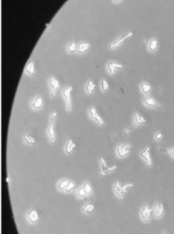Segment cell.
Instances as JSON below:
<instances>
[{"mask_svg":"<svg viewBox=\"0 0 174 234\" xmlns=\"http://www.w3.org/2000/svg\"><path fill=\"white\" fill-rule=\"evenodd\" d=\"M28 218L31 223H36L39 218V216H38V214L36 210H32L29 213Z\"/></svg>","mask_w":174,"mask_h":234,"instance_id":"20","label":"cell"},{"mask_svg":"<svg viewBox=\"0 0 174 234\" xmlns=\"http://www.w3.org/2000/svg\"><path fill=\"white\" fill-rule=\"evenodd\" d=\"M114 1H115V2H119V1H120V0H114Z\"/></svg>","mask_w":174,"mask_h":234,"instance_id":"34","label":"cell"},{"mask_svg":"<svg viewBox=\"0 0 174 234\" xmlns=\"http://www.w3.org/2000/svg\"><path fill=\"white\" fill-rule=\"evenodd\" d=\"M158 149L159 151H161V152H165V153H171V155L174 158V148H172V149H165V148H158Z\"/></svg>","mask_w":174,"mask_h":234,"instance_id":"28","label":"cell"},{"mask_svg":"<svg viewBox=\"0 0 174 234\" xmlns=\"http://www.w3.org/2000/svg\"><path fill=\"white\" fill-rule=\"evenodd\" d=\"M132 35H133V33L131 32H128L126 34H123L122 36H121L120 38L118 39L117 40H116L115 42L110 44L109 47L111 49L118 48L121 45H122L123 43H124L126 42V41L129 40V39L132 37Z\"/></svg>","mask_w":174,"mask_h":234,"instance_id":"5","label":"cell"},{"mask_svg":"<svg viewBox=\"0 0 174 234\" xmlns=\"http://www.w3.org/2000/svg\"><path fill=\"white\" fill-rule=\"evenodd\" d=\"M25 72L30 74V75H33L35 74V64L34 62H30L26 64L25 67Z\"/></svg>","mask_w":174,"mask_h":234,"instance_id":"18","label":"cell"},{"mask_svg":"<svg viewBox=\"0 0 174 234\" xmlns=\"http://www.w3.org/2000/svg\"><path fill=\"white\" fill-rule=\"evenodd\" d=\"M94 206L92 204H90V203L86 205V206L84 207V208H83V210L88 214H90L91 212L94 210Z\"/></svg>","mask_w":174,"mask_h":234,"instance_id":"25","label":"cell"},{"mask_svg":"<svg viewBox=\"0 0 174 234\" xmlns=\"http://www.w3.org/2000/svg\"><path fill=\"white\" fill-rule=\"evenodd\" d=\"M133 185L132 184H126V185H121L120 182H116L113 188H115V190L116 194H117L119 196H122L123 195L126 194L127 192V189L129 188H131Z\"/></svg>","mask_w":174,"mask_h":234,"instance_id":"6","label":"cell"},{"mask_svg":"<svg viewBox=\"0 0 174 234\" xmlns=\"http://www.w3.org/2000/svg\"><path fill=\"white\" fill-rule=\"evenodd\" d=\"M24 139H25V141L28 144V145H36V142L35 138H33L30 134H27L24 136Z\"/></svg>","mask_w":174,"mask_h":234,"instance_id":"21","label":"cell"},{"mask_svg":"<svg viewBox=\"0 0 174 234\" xmlns=\"http://www.w3.org/2000/svg\"><path fill=\"white\" fill-rule=\"evenodd\" d=\"M153 212L154 217L157 219H160L163 217L164 214V206L161 202H158L154 205Z\"/></svg>","mask_w":174,"mask_h":234,"instance_id":"10","label":"cell"},{"mask_svg":"<svg viewBox=\"0 0 174 234\" xmlns=\"http://www.w3.org/2000/svg\"><path fill=\"white\" fill-rule=\"evenodd\" d=\"M140 156L144 158L146 160V164L147 166L151 167L152 166V162L151 160V156H150V148L149 147L145 148V149L140 153Z\"/></svg>","mask_w":174,"mask_h":234,"instance_id":"12","label":"cell"},{"mask_svg":"<svg viewBox=\"0 0 174 234\" xmlns=\"http://www.w3.org/2000/svg\"><path fill=\"white\" fill-rule=\"evenodd\" d=\"M107 67H108L109 70V72H110V74L112 75H114L115 70L122 69L123 68V66L122 64H119V63L112 62L108 63Z\"/></svg>","mask_w":174,"mask_h":234,"instance_id":"14","label":"cell"},{"mask_svg":"<svg viewBox=\"0 0 174 234\" xmlns=\"http://www.w3.org/2000/svg\"><path fill=\"white\" fill-rule=\"evenodd\" d=\"M152 212H153V209L149 208L147 205H145L142 208L141 210V216L146 223H148L150 221Z\"/></svg>","mask_w":174,"mask_h":234,"instance_id":"8","label":"cell"},{"mask_svg":"<svg viewBox=\"0 0 174 234\" xmlns=\"http://www.w3.org/2000/svg\"><path fill=\"white\" fill-rule=\"evenodd\" d=\"M68 184H69V182L68 181V180H63V181H62L59 183L58 187H59V188L60 190H63L66 188L68 185Z\"/></svg>","mask_w":174,"mask_h":234,"instance_id":"27","label":"cell"},{"mask_svg":"<svg viewBox=\"0 0 174 234\" xmlns=\"http://www.w3.org/2000/svg\"><path fill=\"white\" fill-rule=\"evenodd\" d=\"M49 82L51 87V97H53V98H55V97H56L58 89H59L60 88L59 82L58 80L55 79V78L54 77H52L49 80Z\"/></svg>","mask_w":174,"mask_h":234,"instance_id":"9","label":"cell"},{"mask_svg":"<svg viewBox=\"0 0 174 234\" xmlns=\"http://www.w3.org/2000/svg\"><path fill=\"white\" fill-rule=\"evenodd\" d=\"M141 88L142 92H143L144 94H148L149 92H150L152 87H151L150 85H149V84H147V83H143V84H142L141 86Z\"/></svg>","mask_w":174,"mask_h":234,"instance_id":"23","label":"cell"},{"mask_svg":"<svg viewBox=\"0 0 174 234\" xmlns=\"http://www.w3.org/2000/svg\"><path fill=\"white\" fill-rule=\"evenodd\" d=\"M146 123H147V121L144 117H143L141 115H140L138 112L135 113L134 114L133 124H132L131 126H130L129 128H126L124 130V136L129 135L130 131H131L134 128H136L137 126L140 125H145V124H146Z\"/></svg>","mask_w":174,"mask_h":234,"instance_id":"1","label":"cell"},{"mask_svg":"<svg viewBox=\"0 0 174 234\" xmlns=\"http://www.w3.org/2000/svg\"><path fill=\"white\" fill-rule=\"evenodd\" d=\"M73 90V87L72 86H68L63 89V95H64L65 99H66V109L67 112H72V104L71 95V92Z\"/></svg>","mask_w":174,"mask_h":234,"instance_id":"2","label":"cell"},{"mask_svg":"<svg viewBox=\"0 0 174 234\" xmlns=\"http://www.w3.org/2000/svg\"><path fill=\"white\" fill-rule=\"evenodd\" d=\"M57 113L54 112L51 114L50 118V123L48 129V134H49V140L51 144H54L55 142V120L56 117Z\"/></svg>","mask_w":174,"mask_h":234,"instance_id":"4","label":"cell"},{"mask_svg":"<svg viewBox=\"0 0 174 234\" xmlns=\"http://www.w3.org/2000/svg\"><path fill=\"white\" fill-rule=\"evenodd\" d=\"M83 188H84V190H85L86 193H88V194L90 193L91 191V188L88 184H86L85 186H84Z\"/></svg>","mask_w":174,"mask_h":234,"instance_id":"30","label":"cell"},{"mask_svg":"<svg viewBox=\"0 0 174 234\" xmlns=\"http://www.w3.org/2000/svg\"><path fill=\"white\" fill-rule=\"evenodd\" d=\"M96 86V85L94 84L92 80H88V82H87L86 88V91L88 92L89 95H91V94H92V92H94V90H95Z\"/></svg>","mask_w":174,"mask_h":234,"instance_id":"19","label":"cell"},{"mask_svg":"<svg viewBox=\"0 0 174 234\" xmlns=\"http://www.w3.org/2000/svg\"><path fill=\"white\" fill-rule=\"evenodd\" d=\"M43 103V99L41 96H38L35 98L33 100H31L30 101V105L32 108L34 109H40L42 106Z\"/></svg>","mask_w":174,"mask_h":234,"instance_id":"16","label":"cell"},{"mask_svg":"<svg viewBox=\"0 0 174 234\" xmlns=\"http://www.w3.org/2000/svg\"><path fill=\"white\" fill-rule=\"evenodd\" d=\"M68 50L70 53H74L76 52V50L77 51V44L75 43H71L68 47Z\"/></svg>","mask_w":174,"mask_h":234,"instance_id":"24","label":"cell"},{"mask_svg":"<svg viewBox=\"0 0 174 234\" xmlns=\"http://www.w3.org/2000/svg\"><path fill=\"white\" fill-rule=\"evenodd\" d=\"M162 234H168V233H167V231H163V232H162Z\"/></svg>","mask_w":174,"mask_h":234,"instance_id":"33","label":"cell"},{"mask_svg":"<svg viewBox=\"0 0 174 234\" xmlns=\"http://www.w3.org/2000/svg\"><path fill=\"white\" fill-rule=\"evenodd\" d=\"M74 148H76V144L73 142L72 139H68L66 144V147H65L66 153L67 154H70Z\"/></svg>","mask_w":174,"mask_h":234,"instance_id":"17","label":"cell"},{"mask_svg":"<svg viewBox=\"0 0 174 234\" xmlns=\"http://www.w3.org/2000/svg\"><path fill=\"white\" fill-rule=\"evenodd\" d=\"M90 47H91L90 43H85V42L81 43L79 44L78 47H77V52L80 53V54L85 53L86 52H88Z\"/></svg>","mask_w":174,"mask_h":234,"instance_id":"15","label":"cell"},{"mask_svg":"<svg viewBox=\"0 0 174 234\" xmlns=\"http://www.w3.org/2000/svg\"><path fill=\"white\" fill-rule=\"evenodd\" d=\"M86 191L85 190H84V188H80L78 190V195L80 197H83L84 196L86 195Z\"/></svg>","mask_w":174,"mask_h":234,"instance_id":"31","label":"cell"},{"mask_svg":"<svg viewBox=\"0 0 174 234\" xmlns=\"http://www.w3.org/2000/svg\"><path fill=\"white\" fill-rule=\"evenodd\" d=\"M99 161H100L101 164V168H102V171H101L100 173L101 176L109 173V172H113L114 170L117 169V166L115 165L113 166H109L107 164V163H106L105 160H104L103 158H99Z\"/></svg>","mask_w":174,"mask_h":234,"instance_id":"7","label":"cell"},{"mask_svg":"<svg viewBox=\"0 0 174 234\" xmlns=\"http://www.w3.org/2000/svg\"><path fill=\"white\" fill-rule=\"evenodd\" d=\"M155 138L157 140H161L162 138H163V134H162L160 132L157 133L155 135Z\"/></svg>","mask_w":174,"mask_h":234,"instance_id":"32","label":"cell"},{"mask_svg":"<svg viewBox=\"0 0 174 234\" xmlns=\"http://www.w3.org/2000/svg\"><path fill=\"white\" fill-rule=\"evenodd\" d=\"M89 113H90L91 118L97 121V123L100 126H104V125H105V123H104V121L102 119V118H101L100 116L99 115L98 113L97 112V109H96V107H95V106L91 107V108L89 109Z\"/></svg>","mask_w":174,"mask_h":234,"instance_id":"11","label":"cell"},{"mask_svg":"<svg viewBox=\"0 0 174 234\" xmlns=\"http://www.w3.org/2000/svg\"><path fill=\"white\" fill-rule=\"evenodd\" d=\"M158 47V40L156 39H152V40L149 43V50L150 52H154Z\"/></svg>","mask_w":174,"mask_h":234,"instance_id":"22","label":"cell"},{"mask_svg":"<svg viewBox=\"0 0 174 234\" xmlns=\"http://www.w3.org/2000/svg\"><path fill=\"white\" fill-rule=\"evenodd\" d=\"M74 188V183L72 182H69L68 185L67 187L66 188V192H70L71 190H72Z\"/></svg>","mask_w":174,"mask_h":234,"instance_id":"29","label":"cell"},{"mask_svg":"<svg viewBox=\"0 0 174 234\" xmlns=\"http://www.w3.org/2000/svg\"><path fill=\"white\" fill-rule=\"evenodd\" d=\"M144 104L147 106L154 107L158 110H162V106L160 104H158L155 99L152 97H146L143 99Z\"/></svg>","mask_w":174,"mask_h":234,"instance_id":"13","label":"cell"},{"mask_svg":"<svg viewBox=\"0 0 174 234\" xmlns=\"http://www.w3.org/2000/svg\"><path fill=\"white\" fill-rule=\"evenodd\" d=\"M112 137L114 138L115 139V140L117 142V153L118 155L120 156V158H123L124 156L127 155L128 154H129L130 153V149H131V147L129 145H122L118 140L117 138L115 137V134H112Z\"/></svg>","mask_w":174,"mask_h":234,"instance_id":"3","label":"cell"},{"mask_svg":"<svg viewBox=\"0 0 174 234\" xmlns=\"http://www.w3.org/2000/svg\"><path fill=\"white\" fill-rule=\"evenodd\" d=\"M101 87H102V89L103 91H107L108 89H109V84L108 82H107V80L103 79L102 80V82H101Z\"/></svg>","mask_w":174,"mask_h":234,"instance_id":"26","label":"cell"}]
</instances>
